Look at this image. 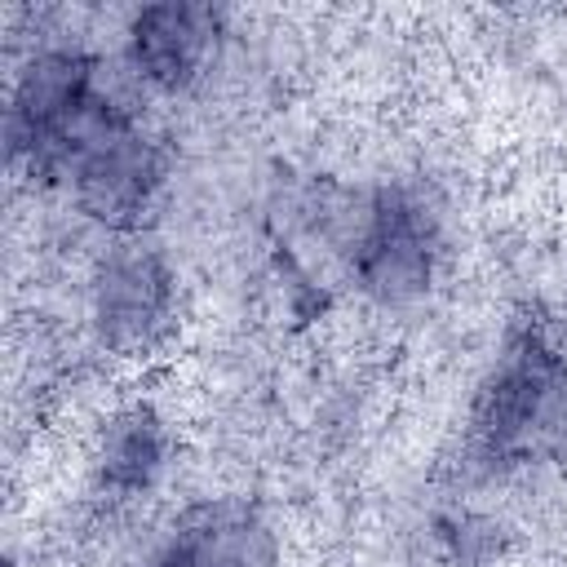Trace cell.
I'll return each instance as SVG.
<instances>
[{
	"instance_id": "8992f818",
	"label": "cell",
	"mask_w": 567,
	"mask_h": 567,
	"mask_svg": "<svg viewBox=\"0 0 567 567\" xmlns=\"http://www.w3.org/2000/svg\"><path fill=\"white\" fill-rule=\"evenodd\" d=\"M173 310V275L151 248H124L106 261L97 284V328L102 341L133 350L146 346Z\"/></svg>"
},
{
	"instance_id": "ba28073f",
	"label": "cell",
	"mask_w": 567,
	"mask_h": 567,
	"mask_svg": "<svg viewBox=\"0 0 567 567\" xmlns=\"http://www.w3.org/2000/svg\"><path fill=\"white\" fill-rule=\"evenodd\" d=\"M164 465V425L151 408H128L106 425L102 456H97V483L115 496L146 492Z\"/></svg>"
},
{
	"instance_id": "9c48e42d",
	"label": "cell",
	"mask_w": 567,
	"mask_h": 567,
	"mask_svg": "<svg viewBox=\"0 0 567 567\" xmlns=\"http://www.w3.org/2000/svg\"><path fill=\"white\" fill-rule=\"evenodd\" d=\"M151 567H177V563H173V558H168V554H159V558H155V563H151Z\"/></svg>"
},
{
	"instance_id": "5b68a950",
	"label": "cell",
	"mask_w": 567,
	"mask_h": 567,
	"mask_svg": "<svg viewBox=\"0 0 567 567\" xmlns=\"http://www.w3.org/2000/svg\"><path fill=\"white\" fill-rule=\"evenodd\" d=\"M213 35H217V13L204 4H146L133 27H128V53L142 80H151L155 89H186L208 53H213Z\"/></svg>"
},
{
	"instance_id": "6da1fadb",
	"label": "cell",
	"mask_w": 567,
	"mask_h": 567,
	"mask_svg": "<svg viewBox=\"0 0 567 567\" xmlns=\"http://www.w3.org/2000/svg\"><path fill=\"white\" fill-rule=\"evenodd\" d=\"M567 447V354L532 319L514 323L470 408V452L492 465H536Z\"/></svg>"
},
{
	"instance_id": "52a82bcc",
	"label": "cell",
	"mask_w": 567,
	"mask_h": 567,
	"mask_svg": "<svg viewBox=\"0 0 567 567\" xmlns=\"http://www.w3.org/2000/svg\"><path fill=\"white\" fill-rule=\"evenodd\" d=\"M164 554L177 567H275L279 545L261 514L244 501L195 505L177 527Z\"/></svg>"
},
{
	"instance_id": "277c9868",
	"label": "cell",
	"mask_w": 567,
	"mask_h": 567,
	"mask_svg": "<svg viewBox=\"0 0 567 567\" xmlns=\"http://www.w3.org/2000/svg\"><path fill=\"white\" fill-rule=\"evenodd\" d=\"M97 89L93 58L84 53H44L35 58L13 89L9 102V151L13 159H40L49 137L66 124V115Z\"/></svg>"
},
{
	"instance_id": "7a4b0ae2",
	"label": "cell",
	"mask_w": 567,
	"mask_h": 567,
	"mask_svg": "<svg viewBox=\"0 0 567 567\" xmlns=\"http://www.w3.org/2000/svg\"><path fill=\"white\" fill-rule=\"evenodd\" d=\"M35 168L66 173L75 204L106 226H137L164 182L155 142H146L142 128L102 89H93L66 115V124L40 151Z\"/></svg>"
},
{
	"instance_id": "3957f363",
	"label": "cell",
	"mask_w": 567,
	"mask_h": 567,
	"mask_svg": "<svg viewBox=\"0 0 567 567\" xmlns=\"http://www.w3.org/2000/svg\"><path fill=\"white\" fill-rule=\"evenodd\" d=\"M341 248L368 297L385 306L416 301L434 275V213L421 204V195L403 186H377L346 213Z\"/></svg>"
}]
</instances>
